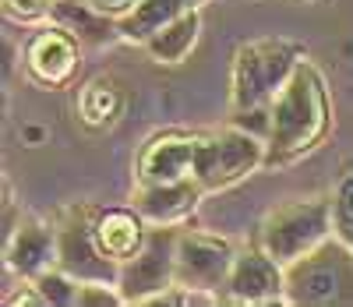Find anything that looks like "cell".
<instances>
[{"label":"cell","instance_id":"1","mask_svg":"<svg viewBox=\"0 0 353 307\" xmlns=\"http://www.w3.org/2000/svg\"><path fill=\"white\" fill-rule=\"evenodd\" d=\"M329 92L314 64L301 60L293 78L279 88L269 106L265 163H290L329 135Z\"/></svg>","mask_w":353,"mask_h":307},{"label":"cell","instance_id":"2","mask_svg":"<svg viewBox=\"0 0 353 307\" xmlns=\"http://www.w3.org/2000/svg\"><path fill=\"white\" fill-rule=\"evenodd\" d=\"M304 50L286 39H254L244 43L233 57L230 81V113L233 120L248 113H269L279 88L293 78Z\"/></svg>","mask_w":353,"mask_h":307},{"label":"cell","instance_id":"3","mask_svg":"<svg viewBox=\"0 0 353 307\" xmlns=\"http://www.w3.org/2000/svg\"><path fill=\"white\" fill-rule=\"evenodd\" d=\"M332 230V198H297L265 212L258 226V248H265L286 268L318 244H325Z\"/></svg>","mask_w":353,"mask_h":307},{"label":"cell","instance_id":"4","mask_svg":"<svg viewBox=\"0 0 353 307\" xmlns=\"http://www.w3.org/2000/svg\"><path fill=\"white\" fill-rule=\"evenodd\" d=\"M290 304H353V248L329 237L314 251L286 265Z\"/></svg>","mask_w":353,"mask_h":307},{"label":"cell","instance_id":"5","mask_svg":"<svg viewBox=\"0 0 353 307\" xmlns=\"http://www.w3.org/2000/svg\"><path fill=\"white\" fill-rule=\"evenodd\" d=\"M265 163V138L248 128L230 124L223 131H209L198 138L194 152V180L205 191H223L230 184L244 180Z\"/></svg>","mask_w":353,"mask_h":307},{"label":"cell","instance_id":"6","mask_svg":"<svg viewBox=\"0 0 353 307\" xmlns=\"http://www.w3.org/2000/svg\"><path fill=\"white\" fill-rule=\"evenodd\" d=\"M96 212L92 205H68L57 219V265L71 272L78 283H117L121 265L103 255L96 244Z\"/></svg>","mask_w":353,"mask_h":307},{"label":"cell","instance_id":"7","mask_svg":"<svg viewBox=\"0 0 353 307\" xmlns=\"http://www.w3.org/2000/svg\"><path fill=\"white\" fill-rule=\"evenodd\" d=\"M176 237H181L176 226H152L145 248L121 265L117 290L124 304H149L176 283Z\"/></svg>","mask_w":353,"mask_h":307},{"label":"cell","instance_id":"8","mask_svg":"<svg viewBox=\"0 0 353 307\" xmlns=\"http://www.w3.org/2000/svg\"><path fill=\"white\" fill-rule=\"evenodd\" d=\"M237 261V248L226 237L184 230L176 237V283L198 293H223L230 268Z\"/></svg>","mask_w":353,"mask_h":307},{"label":"cell","instance_id":"9","mask_svg":"<svg viewBox=\"0 0 353 307\" xmlns=\"http://www.w3.org/2000/svg\"><path fill=\"white\" fill-rule=\"evenodd\" d=\"M223 297L233 304H265V300L286 297V268L258 244L248 251H237Z\"/></svg>","mask_w":353,"mask_h":307},{"label":"cell","instance_id":"10","mask_svg":"<svg viewBox=\"0 0 353 307\" xmlns=\"http://www.w3.org/2000/svg\"><path fill=\"white\" fill-rule=\"evenodd\" d=\"M194 131H159L141 145L134 159L138 184H163V180H184L194 173V152H198Z\"/></svg>","mask_w":353,"mask_h":307},{"label":"cell","instance_id":"11","mask_svg":"<svg viewBox=\"0 0 353 307\" xmlns=\"http://www.w3.org/2000/svg\"><path fill=\"white\" fill-rule=\"evenodd\" d=\"M78 50L81 43L61 25H50L43 32H36L25 46V71L36 85L43 88H61L74 78L78 71Z\"/></svg>","mask_w":353,"mask_h":307},{"label":"cell","instance_id":"12","mask_svg":"<svg viewBox=\"0 0 353 307\" xmlns=\"http://www.w3.org/2000/svg\"><path fill=\"white\" fill-rule=\"evenodd\" d=\"M4 265L21 279H39L57 265V226L43 219H25L4 233Z\"/></svg>","mask_w":353,"mask_h":307},{"label":"cell","instance_id":"13","mask_svg":"<svg viewBox=\"0 0 353 307\" xmlns=\"http://www.w3.org/2000/svg\"><path fill=\"white\" fill-rule=\"evenodd\" d=\"M205 188L194 177L184 180H163V184H138L134 188V208L152 226H176L198 208Z\"/></svg>","mask_w":353,"mask_h":307},{"label":"cell","instance_id":"14","mask_svg":"<svg viewBox=\"0 0 353 307\" xmlns=\"http://www.w3.org/2000/svg\"><path fill=\"white\" fill-rule=\"evenodd\" d=\"M92 230H96V244L103 248V255L113 258L117 265L131 261L145 248V240H149L145 216L138 208H99Z\"/></svg>","mask_w":353,"mask_h":307},{"label":"cell","instance_id":"15","mask_svg":"<svg viewBox=\"0 0 353 307\" xmlns=\"http://www.w3.org/2000/svg\"><path fill=\"white\" fill-rule=\"evenodd\" d=\"M50 21L68 28L81 46H106L110 39L121 36L117 18L92 8L88 0H50Z\"/></svg>","mask_w":353,"mask_h":307},{"label":"cell","instance_id":"16","mask_svg":"<svg viewBox=\"0 0 353 307\" xmlns=\"http://www.w3.org/2000/svg\"><path fill=\"white\" fill-rule=\"evenodd\" d=\"M198 36H201V11L191 8L181 18H173L170 25H163L159 32H152L141 46L156 64H184L191 50L198 46Z\"/></svg>","mask_w":353,"mask_h":307},{"label":"cell","instance_id":"17","mask_svg":"<svg viewBox=\"0 0 353 307\" xmlns=\"http://www.w3.org/2000/svg\"><path fill=\"white\" fill-rule=\"evenodd\" d=\"M124 110V92L110 75H99L92 81H85L81 92H78V103H74V113L85 128L92 131H106L117 124V117Z\"/></svg>","mask_w":353,"mask_h":307},{"label":"cell","instance_id":"18","mask_svg":"<svg viewBox=\"0 0 353 307\" xmlns=\"http://www.w3.org/2000/svg\"><path fill=\"white\" fill-rule=\"evenodd\" d=\"M201 0H138V4L117 18V28L121 36L131 43H145L152 32H159L163 25H170L173 18H181L184 11L198 8Z\"/></svg>","mask_w":353,"mask_h":307},{"label":"cell","instance_id":"19","mask_svg":"<svg viewBox=\"0 0 353 307\" xmlns=\"http://www.w3.org/2000/svg\"><path fill=\"white\" fill-rule=\"evenodd\" d=\"M36 283V290L43 293V300L46 304H57V307H68V304H78V279L71 272H64L61 265H53V268H46L39 279H32Z\"/></svg>","mask_w":353,"mask_h":307},{"label":"cell","instance_id":"20","mask_svg":"<svg viewBox=\"0 0 353 307\" xmlns=\"http://www.w3.org/2000/svg\"><path fill=\"white\" fill-rule=\"evenodd\" d=\"M332 226H336V237L353 248V177L339 184V191L332 198Z\"/></svg>","mask_w":353,"mask_h":307},{"label":"cell","instance_id":"21","mask_svg":"<svg viewBox=\"0 0 353 307\" xmlns=\"http://www.w3.org/2000/svg\"><path fill=\"white\" fill-rule=\"evenodd\" d=\"M106 304H124L117 283H81L78 286V307H106Z\"/></svg>","mask_w":353,"mask_h":307},{"label":"cell","instance_id":"22","mask_svg":"<svg viewBox=\"0 0 353 307\" xmlns=\"http://www.w3.org/2000/svg\"><path fill=\"white\" fill-rule=\"evenodd\" d=\"M4 11L18 21H39L50 14V0H4Z\"/></svg>","mask_w":353,"mask_h":307},{"label":"cell","instance_id":"23","mask_svg":"<svg viewBox=\"0 0 353 307\" xmlns=\"http://www.w3.org/2000/svg\"><path fill=\"white\" fill-rule=\"evenodd\" d=\"M92 8H99V11H106V14H113V18H121V14H128L138 0H88Z\"/></svg>","mask_w":353,"mask_h":307}]
</instances>
